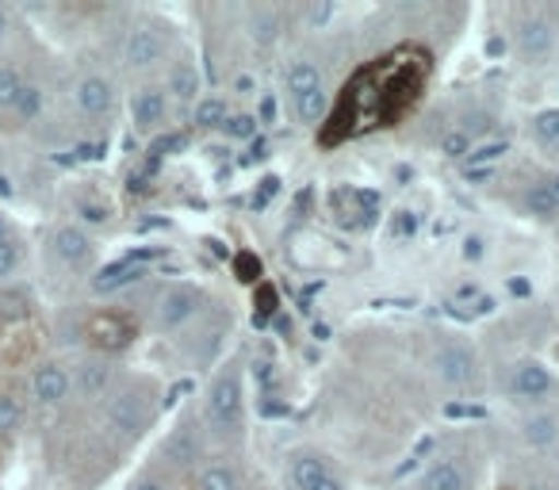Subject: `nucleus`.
<instances>
[{"label":"nucleus","mask_w":559,"mask_h":490,"mask_svg":"<svg viewBox=\"0 0 559 490\" xmlns=\"http://www.w3.org/2000/svg\"><path fill=\"white\" fill-rule=\"evenodd\" d=\"M429 73H433V58H429L426 47H399L391 55L376 58V62L360 65L337 93L326 119H322L319 142L330 150L337 142L353 139V134L395 127L421 100Z\"/></svg>","instance_id":"1"},{"label":"nucleus","mask_w":559,"mask_h":490,"mask_svg":"<svg viewBox=\"0 0 559 490\" xmlns=\"http://www.w3.org/2000/svg\"><path fill=\"white\" fill-rule=\"evenodd\" d=\"M81 337L96 352H123L139 337V322L127 311H93L81 326Z\"/></svg>","instance_id":"2"},{"label":"nucleus","mask_w":559,"mask_h":490,"mask_svg":"<svg viewBox=\"0 0 559 490\" xmlns=\"http://www.w3.org/2000/svg\"><path fill=\"white\" fill-rule=\"evenodd\" d=\"M104 418H108V426L116 429V433L123 437H142L150 426H154V398L146 395V391H116V395L108 398V406H104Z\"/></svg>","instance_id":"3"},{"label":"nucleus","mask_w":559,"mask_h":490,"mask_svg":"<svg viewBox=\"0 0 559 490\" xmlns=\"http://www.w3.org/2000/svg\"><path fill=\"white\" fill-rule=\"evenodd\" d=\"M43 108V93L35 85H27V77L16 65L0 62V116L12 119H35Z\"/></svg>","instance_id":"4"},{"label":"nucleus","mask_w":559,"mask_h":490,"mask_svg":"<svg viewBox=\"0 0 559 490\" xmlns=\"http://www.w3.org/2000/svg\"><path fill=\"white\" fill-rule=\"evenodd\" d=\"M207 421L218 429V433L238 429V421H241V380H238V372H223L215 383H211Z\"/></svg>","instance_id":"5"},{"label":"nucleus","mask_w":559,"mask_h":490,"mask_svg":"<svg viewBox=\"0 0 559 490\" xmlns=\"http://www.w3.org/2000/svg\"><path fill=\"white\" fill-rule=\"evenodd\" d=\"M47 250H50V258H55L58 265L73 268V273H85V268H93V261H96L93 238H88L81 226H58V230L50 234Z\"/></svg>","instance_id":"6"},{"label":"nucleus","mask_w":559,"mask_h":490,"mask_svg":"<svg viewBox=\"0 0 559 490\" xmlns=\"http://www.w3.org/2000/svg\"><path fill=\"white\" fill-rule=\"evenodd\" d=\"M73 395V375L58 360H39L32 368V398L39 406H62Z\"/></svg>","instance_id":"7"},{"label":"nucleus","mask_w":559,"mask_h":490,"mask_svg":"<svg viewBox=\"0 0 559 490\" xmlns=\"http://www.w3.org/2000/svg\"><path fill=\"white\" fill-rule=\"evenodd\" d=\"M73 104L85 119H108L111 108H116V88L100 73H88L73 85Z\"/></svg>","instance_id":"8"},{"label":"nucleus","mask_w":559,"mask_h":490,"mask_svg":"<svg viewBox=\"0 0 559 490\" xmlns=\"http://www.w3.org/2000/svg\"><path fill=\"white\" fill-rule=\"evenodd\" d=\"M195 311H200V291L195 288H169L162 299H157L154 322H157V330H177L180 322H188Z\"/></svg>","instance_id":"9"},{"label":"nucleus","mask_w":559,"mask_h":490,"mask_svg":"<svg viewBox=\"0 0 559 490\" xmlns=\"http://www.w3.org/2000/svg\"><path fill=\"white\" fill-rule=\"evenodd\" d=\"M165 58V39L154 32V27H134L127 35V47H123V62L131 70H150Z\"/></svg>","instance_id":"10"},{"label":"nucleus","mask_w":559,"mask_h":490,"mask_svg":"<svg viewBox=\"0 0 559 490\" xmlns=\"http://www.w3.org/2000/svg\"><path fill=\"white\" fill-rule=\"evenodd\" d=\"M165 108H169V100H165V88H139V93H131V119L139 131H157V127L165 123Z\"/></svg>","instance_id":"11"},{"label":"nucleus","mask_w":559,"mask_h":490,"mask_svg":"<svg viewBox=\"0 0 559 490\" xmlns=\"http://www.w3.org/2000/svg\"><path fill=\"white\" fill-rule=\"evenodd\" d=\"M437 375H441L444 383H452V387H464V383H472L475 375V357L464 349V345H444L441 352H437Z\"/></svg>","instance_id":"12"},{"label":"nucleus","mask_w":559,"mask_h":490,"mask_svg":"<svg viewBox=\"0 0 559 490\" xmlns=\"http://www.w3.org/2000/svg\"><path fill=\"white\" fill-rule=\"evenodd\" d=\"M292 482L299 490H342V482L330 475V467L319 456H299L292 464Z\"/></svg>","instance_id":"13"},{"label":"nucleus","mask_w":559,"mask_h":490,"mask_svg":"<svg viewBox=\"0 0 559 490\" xmlns=\"http://www.w3.org/2000/svg\"><path fill=\"white\" fill-rule=\"evenodd\" d=\"M376 207H380V200H376L372 192H360V188H337L334 192V211L342 215V223H353L360 226L357 215H365V223L376 215Z\"/></svg>","instance_id":"14"},{"label":"nucleus","mask_w":559,"mask_h":490,"mask_svg":"<svg viewBox=\"0 0 559 490\" xmlns=\"http://www.w3.org/2000/svg\"><path fill=\"white\" fill-rule=\"evenodd\" d=\"M421 490H472V479L460 459H437L421 479Z\"/></svg>","instance_id":"15"},{"label":"nucleus","mask_w":559,"mask_h":490,"mask_svg":"<svg viewBox=\"0 0 559 490\" xmlns=\"http://www.w3.org/2000/svg\"><path fill=\"white\" fill-rule=\"evenodd\" d=\"M548 391H551V375L544 364H536V360H521V364L513 368V395L544 398Z\"/></svg>","instance_id":"16"},{"label":"nucleus","mask_w":559,"mask_h":490,"mask_svg":"<svg viewBox=\"0 0 559 490\" xmlns=\"http://www.w3.org/2000/svg\"><path fill=\"white\" fill-rule=\"evenodd\" d=\"M518 47H521V55L528 58V62H536V58H544L551 50V24L544 16H533V20H525L521 24V32H518Z\"/></svg>","instance_id":"17"},{"label":"nucleus","mask_w":559,"mask_h":490,"mask_svg":"<svg viewBox=\"0 0 559 490\" xmlns=\"http://www.w3.org/2000/svg\"><path fill=\"white\" fill-rule=\"evenodd\" d=\"M525 207L533 211L536 218H556L559 215V177H544L540 184H533Z\"/></svg>","instance_id":"18"},{"label":"nucleus","mask_w":559,"mask_h":490,"mask_svg":"<svg viewBox=\"0 0 559 490\" xmlns=\"http://www.w3.org/2000/svg\"><path fill=\"white\" fill-rule=\"evenodd\" d=\"M73 375V391H78L81 398H100L104 391H108V380H111V372L104 364H81L78 372H70Z\"/></svg>","instance_id":"19"},{"label":"nucleus","mask_w":559,"mask_h":490,"mask_svg":"<svg viewBox=\"0 0 559 490\" xmlns=\"http://www.w3.org/2000/svg\"><path fill=\"white\" fill-rule=\"evenodd\" d=\"M195 456H200V433H195L192 426H180L177 433L165 441V459H173V464H192Z\"/></svg>","instance_id":"20"},{"label":"nucleus","mask_w":559,"mask_h":490,"mask_svg":"<svg viewBox=\"0 0 559 490\" xmlns=\"http://www.w3.org/2000/svg\"><path fill=\"white\" fill-rule=\"evenodd\" d=\"M284 81H288L292 100H296V96H307V93H319V88H322V73L314 70L311 62H296V65H288V73H284Z\"/></svg>","instance_id":"21"},{"label":"nucleus","mask_w":559,"mask_h":490,"mask_svg":"<svg viewBox=\"0 0 559 490\" xmlns=\"http://www.w3.org/2000/svg\"><path fill=\"white\" fill-rule=\"evenodd\" d=\"M20 426H24V403L9 391H0V441H16Z\"/></svg>","instance_id":"22"},{"label":"nucleus","mask_w":559,"mask_h":490,"mask_svg":"<svg viewBox=\"0 0 559 490\" xmlns=\"http://www.w3.org/2000/svg\"><path fill=\"white\" fill-rule=\"evenodd\" d=\"M169 93L180 96V100H195L200 93V73H195L192 62H177L169 70Z\"/></svg>","instance_id":"23"},{"label":"nucleus","mask_w":559,"mask_h":490,"mask_svg":"<svg viewBox=\"0 0 559 490\" xmlns=\"http://www.w3.org/2000/svg\"><path fill=\"white\" fill-rule=\"evenodd\" d=\"M20 268H24V241L12 234V238L0 241V284L16 280Z\"/></svg>","instance_id":"24"},{"label":"nucleus","mask_w":559,"mask_h":490,"mask_svg":"<svg viewBox=\"0 0 559 490\" xmlns=\"http://www.w3.org/2000/svg\"><path fill=\"white\" fill-rule=\"evenodd\" d=\"M559 437V421L551 418V414H536V418L525 421V441L536 444V449H544V444H551Z\"/></svg>","instance_id":"25"},{"label":"nucleus","mask_w":559,"mask_h":490,"mask_svg":"<svg viewBox=\"0 0 559 490\" xmlns=\"http://www.w3.org/2000/svg\"><path fill=\"white\" fill-rule=\"evenodd\" d=\"M139 265H131V261H127V265H116V268H108V273H100L93 280V288L96 291H116V288H123V284H131V280H139Z\"/></svg>","instance_id":"26"},{"label":"nucleus","mask_w":559,"mask_h":490,"mask_svg":"<svg viewBox=\"0 0 559 490\" xmlns=\"http://www.w3.org/2000/svg\"><path fill=\"white\" fill-rule=\"evenodd\" d=\"M200 490H238V479H234L230 467L211 464V467H203V475H200Z\"/></svg>","instance_id":"27"},{"label":"nucleus","mask_w":559,"mask_h":490,"mask_svg":"<svg viewBox=\"0 0 559 490\" xmlns=\"http://www.w3.org/2000/svg\"><path fill=\"white\" fill-rule=\"evenodd\" d=\"M296 111L304 123H322V119H326V96H322V88L319 93L296 96Z\"/></svg>","instance_id":"28"},{"label":"nucleus","mask_w":559,"mask_h":490,"mask_svg":"<svg viewBox=\"0 0 559 490\" xmlns=\"http://www.w3.org/2000/svg\"><path fill=\"white\" fill-rule=\"evenodd\" d=\"M195 123L200 127H226V100H200L195 104Z\"/></svg>","instance_id":"29"},{"label":"nucleus","mask_w":559,"mask_h":490,"mask_svg":"<svg viewBox=\"0 0 559 490\" xmlns=\"http://www.w3.org/2000/svg\"><path fill=\"white\" fill-rule=\"evenodd\" d=\"M533 134L540 142H548V146H556V139H559V111H540V116L533 119Z\"/></svg>","instance_id":"30"},{"label":"nucleus","mask_w":559,"mask_h":490,"mask_svg":"<svg viewBox=\"0 0 559 490\" xmlns=\"http://www.w3.org/2000/svg\"><path fill=\"white\" fill-rule=\"evenodd\" d=\"M234 273H238V280L257 284L261 280V261H257L253 253H238V258H234Z\"/></svg>","instance_id":"31"},{"label":"nucleus","mask_w":559,"mask_h":490,"mask_svg":"<svg viewBox=\"0 0 559 490\" xmlns=\"http://www.w3.org/2000/svg\"><path fill=\"white\" fill-rule=\"evenodd\" d=\"M253 307H257V319H269V314L276 311V288H269V284H261V288H257Z\"/></svg>","instance_id":"32"},{"label":"nucleus","mask_w":559,"mask_h":490,"mask_svg":"<svg viewBox=\"0 0 559 490\" xmlns=\"http://www.w3.org/2000/svg\"><path fill=\"white\" fill-rule=\"evenodd\" d=\"M467 146H472V142H467V134H444V142H441V150L449 157H464Z\"/></svg>","instance_id":"33"},{"label":"nucleus","mask_w":559,"mask_h":490,"mask_svg":"<svg viewBox=\"0 0 559 490\" xmlns=\"http://www.w3.org/2000/svg\"><path fill=\"white\" fill-rule=\"evenodd\" d=\"M272 32H276V16H272V12H261V24H253V35H261V43H269Z\"/></svg>","instance_id":"34"},{"label":"nucleus","mask_w":559,"mask_h":490,"mask_svg":"<svg viewBox=\"0 0 559 490\" xmlns=\"http://www.w3.org/2000/svg\"><path fill=\"white\" fill-rule=\"evenodd\" d=\"M253 127H257V119L241 116V119H230V127H226V131L238 134V139H246V134H253Z\"/></svg>","instance_id":"35"},{"label":"nucleus","mask_w":559,"mask_h":490,"mask_svg":"<svg viewBox=\"0 0 559 490\" xmlns=\"http://www.w3.org/2000/svg\"><path fill=\"white\" fill-rule=\"evenodd\" d=\"M449 414L452 418H483L479 406H449Z\"/></svg>","instance_id":"36"},{"label":"nucleus","mask_w":559,"mask_h":490,"mask_svg":"<svg viewBox=\"0 0 559 490\" xmlns=\"http://www.w3.org/2000/svg\"><path fill=\"white\" fill-rule=\"evenodd\" d=\"M9 32H12V12L4 9V4H0V43L9 39Z\"/></svg>","instance_id":"37"},{"label":"nucleus","mask_w":559,"mask_h":490,"mask_svg":"<svg viewBox=\"0 0 559 490\" xmlns=\"http://www.w3.org/2000/svg\"><path fill=\"white\" fill-rule=\"evenodd\" d=\"M12 234H16V230H12V218L4 215V211H0V241H4V238H12Z\"/></svg>","instance_id":"38"},{"label":"nucleus","mask_w":559,"mask_h":490,"mask_svg":"<svg viewBox=\"0 0 559 490\" xmlns=\"http://www.w3.org/2000/svg\"><path fill=\"white\" fill-rule=\"evenodd\" d=\"M131 490H165V482H157V479H142V482H134Z\"/></svg>","instance_id":"39"},{"label":"nucleus","mask_w":559,"mask_h":490,"mask_svg":"<svg viewBox=\"0 0 559 490\" xmlns=\"http://www.w3.org/2000/svg\"><path fill=\"white\" fill-rule=\"evenodd\" d=\"M556 150H559V139H556Z\"/></svg>","instance_id":"40"}]
</instances>
